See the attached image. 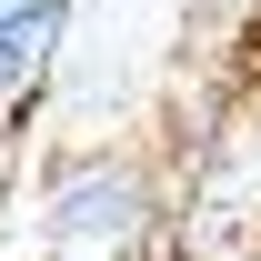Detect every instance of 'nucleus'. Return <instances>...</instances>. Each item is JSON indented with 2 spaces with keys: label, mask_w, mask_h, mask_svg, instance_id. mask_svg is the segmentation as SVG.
Masks as SVG:
<instances>
[{
  "label": "nucleus",
  "mask_w": 261,
  "mask_h": 261,
  "mask_svg": "<svg viewBox=\"0 0 261 261\" xmlns=\"http://www.w3.org/2000/svg\"><path fill=\"white\" fill-rule=\"evenodd\" d=\"M50 40H61V0H0V111L40 91Z\"/></svg>",
  "instance_id": "obj_2"
},
{
  "label": "nucleus",
  "mask_w": 261,
  "mask_h": 261,
  "mask_svg": "<svg viewBox=\"0 0 261 261\" xmlns=\"http://www.w3.org/2000/svg\"><path fill=\"white\" fill-rule=\"evenodd\" d=\"M141 171L130 161H70L61 181H50V231H61L70 251H111V241H130L141 231Z\"/></svg>",
  "instance_id": "obj_1"
}]
</instances>
